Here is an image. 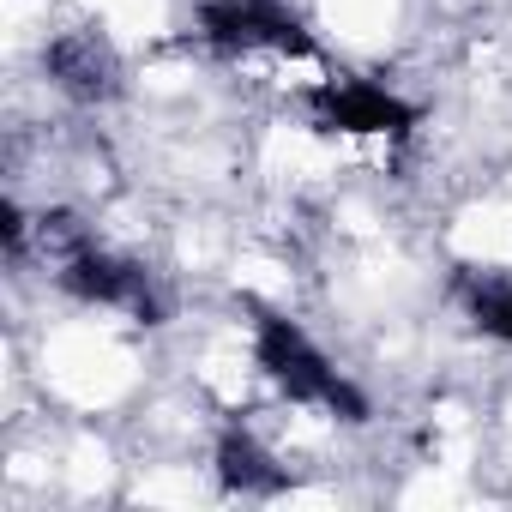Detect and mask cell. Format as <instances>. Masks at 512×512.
Segmentation results:
<instances>
[{"mask_svg": "<svg viewBox=\"0 0 512 512\" xmlns=\"http://www.w3.org/2000/svg\"><path fill=\"white\" fill-rule=\"evenodd\" d=\"M253 356H260V368L290 392V398H302V404H326L332 416H344V422H368V398L314 350V338L296 326V320H284V314H260L253 320Z\"/></svg>", "mask_w": 512, "mask_h": 512, "instance_id": "6da1fadb", "label": "cell"}, {"mask_svg": "<svg viewBox=\"0 0 512 512\" xmlns=\"http://www.w3.org/2000/svg\"><path fill=\"white\" fill-rule=\"evenodd\" d=\"M199 37L217 55H314L308 25L284 7V0H205L199 7Z\"/></svg>", "mask_w": 512, "mask_h": 512, "instance_id": "7a4b0ae2", "label": "cell"}, {"mask_svg": "<svg viewBox=\"0 0 512 512\" xmlns=\"http://www.w3.org/2000/svg\"><path fill=\"white\" fill-rule=\"evenodd\" d=\"M61 284H67V296H79V302H91V308H121V314H133L139 326H163V302H157L145 266L115 260V253H103V247L67 253V260H61Z\"/></svg>", "mask_w": 512, "mask_h": 512, "instance_id": "3957f363", "label": "cell"}, {"mask_svg": "<svg viewBox=\"0 0 512 512\" xmlns=\"http://www.w3.org/2000/svg\"><path fill=\"white\" fill-rule=\"evenodd\" d=\"M308 103H314V121L326 133H386V139H404L416 127V109L404 97H392L386 85H368V79H326Z\"/></svg>", "mask_w": 512, "mask_h": 512, "instance_id": "277c9868", "label": "cell"}, {"mask_svg": "<svg viewBox=\"0 0 512 512\" xmlns=\"http://www.w3.org/2000/svg\"><path fill=\"white\" fill-rule=\"evenodd\" d=\"M43 67H49V79H55L67 97H79V103H103V97H115V85H121V67H115L109 43L91 37V31L55 37V43L43 49Z\"/></svg>", "mask_w": 512, "mask_h": 512, "instance_id": "5b68a950", "label": "cell"}, {"mask_svg": "<svg viewBox=\"0 0 512 512\" xmlns=\"http://www.w3.org/2000/svg\"><path fill=\"white\" fill-rule=\"evenodd\" d=\"M217 482L229 488V494H284V464H272V452L253 440V434H241V428H229L223 440H217Z\"/></svg>", "mask_w": 512, "mask_h": 512, "instance_id": "8992f818", "label": "cell"}, {"mask_svg": "<svg viewBox=\"0 0 512 512\" xmlns=\"http://www.w3.org/2000/svg\"><path fill=\"white\" fill-rule=\"evenodd\" d=\"M458 302H464V314H470L476 332L512 344V284H494V278L458 272Z\"/></svg>", "mask_w": 512, "mask_h": 512, "instance_id": "52a82bcc", "label": "cell"}]
</instances>
